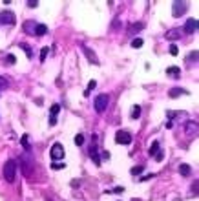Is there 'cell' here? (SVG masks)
Wrapping results in <instances>:
<instances>
[{"label":"cell","instance_id":"1","mask_svg":"<svg viewBox=\"0 0 199 201\" xmlns=\"http://www.w3.org/2000/svg\"><path fill=\"white\" fill-rule=\"evenodd\" d=\"M17 170H19L17 161H15V159H7L6 163H4V179L7 181V183H15Z\"/></svg>","mask_w":199,"mask_h":201},{"label":"cell","instance_id":"2","mask_svg":"<svg viewBox=\"0 0 199 201\" xmlns=\"http://www.w3.org/2000/svg\"><path fill=\"white\" fill-rule=\"evenodd\" d=\"M19 165H20V168H22V174H24L26 177H29L31 172H33V163H31L29 154H22V156H19Z\"/></svg>","mask_w":199,"mask_h":201},{"label":"cell","instance_id":"3","mask_svg":"<svg viewBox=\"0 0 199 201\" xmlns=\"http://www.w3.org/2000/svg\"><path fill=\"white\" fill-rule=\"evenodd\" d=\"M108 104H110V95H108V93H100V95H97V97L93 99V108H95L97 113L106 112Z\"/></svg>","mask_w":199,"mask_h":201},{"label":"cell","instance_id":"4","mask_svg":"<svg viewBox=\"0 0 199 201\" xmlns=\"http://www.w3.org/2000/svg\"><path fill=\"white\" fill-rule=\"evenodd\" d=\"M49 157H51V161H62V157H64V146H62L60 143H55V144L51 146Z\"/></svg>","mask_w":199,"mask_h":201},{"label":"cell","instance_id":"5","mask_svg":"<svg viewBox=\"0 0 199 201\" xmlns=\"http://www.w3.org/2000/svg\"><path fill=\"white\" fill-rule=\"evenodd\" d=\"M115 143L117 144H132V134L126 130H119L115 134Z\"/></svg>","mask_w":199,"mask_h":201},{"label":"cell","instance_id":"6","mask_svg":"<svg viewBox=\"0 0 199 201\" xmlns=\"http://www.w3.org/2000/svg\"><path fill=\"white\" fill-rule=\"evenodd\" d=\"M0 22H4V24H7V26H15L17 17H15L13 11H2V13H0Z\"/></svg>","mask_w":199,"mask_h":201},{"label":"cell","instance_id":"7","mask_svg":"<svg viewBox=\"0 0 199 201\" xmlns=\"http://www.w3.org/2000/svg\"><path fill=\"white\" fill-rule=\"evenodd\" d=\"M184 134H186V137H196L197 135V122L196 121H188L186 124H184Z\"/></svg>","mask_w":199,"mask_h":201},{"label":"cell","instance_id":"8","mask_svg":"<svg viewBox=\"0 0 199 201\" xmlns=\"http://www.w3.org/2000/svg\"><path fill=\"white\" fill-rule=\"evenodd\" d=\"M197 19H188L186 20V24H184V29H183V31H184V33H186V35H192V33H196V31H197Z\"/></svg>","mask_w":199,"mask_h":201},{"label":"cell","instance_id":"9","mask_svg":"<svg viewBox=\"0 0 199 201\" xmlns=\"http://www.w3.org/2000/svg\"><path fill=\"white\" fill-rule=\"evenodd\" d=\"M186 2H174L172 4V9H174V17H181L186 13Z\"/></svg>","mask_w":199,"mask_h":201},{"label":"cell","instance_id":"10","mask_svg":"<svg viewBox=\"0 0 199 201\" xmlns=\"http://www.w3.org/2000/svg\"><path fill=\"white\" fill-rule=\"evenodd\" d=\"M90 159L93 161L97 166H100V154H99V148H97L95 143H91V146H90Z\"/></svg>","mask_w":199,"mask_h":201},{"label":"cell","instance_id":"11","mask_svg":"<svg viewBox=\"0 0 199 201\" xmlns=\"http://www.w3.org/2000/svg\"><path fill=\"white\" fill-rule=\"evenodd\" d=\"M82 49H84V53H86V57H88V60H90V62H93L95 66L99 64V59H97V55H95V51H93V49H90L86 44H82Z\"/></svg>","mask_w":199,"mask_h":201},{"label":"cell","instance_id":"12","mask_svg":"<svg viewBox=\"0 0 199 201\" xmlns=\"http://www.w3.org/2000/svg\"><path fill=\"white\" fill-rule=\"evenodd\" d=\"M35 28H37V22H33V20H26L24 22V31L28 35H35Z\"/></svg>","mask_w":199,"mask_h":201},{"label":"cell","instance_id":"13","mask_svg":"<svg viewBox=\"0 0 199 201\" xmlns=\"http://www.w3.org/2000/svg\"><path fill=\"white\" fill-rule=\"evenodd\" d=\"M179 37H181L179 29H168V31L164 33V39L166 40H179Z\"/></svg>","mask_w":199,"mask_h":201},{"label":"cell","instance_id":"14","mask_svg":"<svg viewBox=\"0 0 199 201\" xmlns=\"http://www.w3.org/2000/svg\"><path fill=\"white\" fill-rule=\"evenodd\" d=\"M20 144H22V148L26 150V154L31 152V144H29V137H28V134H24V135L20 137Z\"/></svg>","mask_w":199,"mask_h":201},{"label":"cell","instance_id":"15","mask_svg":"<svg viewBox=\"0 0 199 201\" xmlns=\"http://www.w3.org/2000/svg\"><path fill=\"white\" fill-rule=\"evenodd\" d=\"M142 29H144V24H142V22H135V24H132V28L128 29V33L133 35V33H139V31H142Z\"/></svg>","mask_w":199,"mask_h":201},{"label":"cell","instance_id":"16","mask_svg":"<svg viewBox=\"0 0 199 201\" xmlns=\"http://www.w3.org/2000/svg\"><path fill=\"white\" fill-rule=\"evenodd\" d=\"M166 73L170 75V77H174V79H179V75H181V70L177 68V66H170L168 70H166Z\"/></svg>","mask_w":199,"mask_h":201},{"label":"cell","instance_id":"17","mask_svg":"<svg viewBox=\"0 0 199 201\" xmlns=\"http://www.w3.org/2000/svg\"><path fill=\"white\" fill-rule=\"evenodd\" d=\"M168 95L174 99V97H179V95H186V90H183V88H172L170 92H168Z\"/></svg>","mask_w":199,"mask_h":201},{"label":"cell","instance_id":"18","mask_svg":"<svg viewBox=\"0 0 199 201\" xmlns=\"http://www.w3.org/2000/svg\"><path fill=\"white\" fill-rule=\"evenodd\" d=\"M48 33V26H44V24H37V28H35V35L37 37H42V35H46Z\"/></svg>","mask_w":199,"mask_h":201},{"label":"cell","instance_id":"19","mask_svg":"<svg viewBox=\"0 0 199 201\" xmlns=\"http://www.w3.org/2000/svg\"><path fill=\"white\" fill-rule=\"evenodd\" d=\"M19 48H20V49H24V51H26V57H28V59H31V57H33V49H31V48H29L28 44H24V42H20V44H19Z\"/></svg>","mask_w":199,"mask_h":201},{"label":"cell","instance_id":"20","mask_svg":"<svg viewBox=\"0 0 199 201\" xmlns=\"http://www.w3.org/2000/svg\"><path fill=\"white\" fill-rule=\"evenodd\" d=\"M179 172L181 176H190L192 168H190V165H179Z\"/></svg>","mask_w":199,"mask_h":201},{"label":"cell","instance_id":"21","mask_svg":"<svg viewBox=\"0 0 199 201\" xmlns=\"http://www.w3.org/2000/svg\"><path fill=\"white\" fill-rule=\"evenodd\" d=\"M62 168H66V163L64 161H53L51 163V170H62Z\"/></svg>","mask_w":199,"mask_h":201},{"label":"cell","instance_id":"22","mask_svg":"<svg viewBox=\"0 0 199 201\" xmlns=\"http://www.w3.org/2000/svg\"><path fill=\"white\" fill-rule=\"evenodd\" d=\"M130 115H132V119H139L141 117V106L139 104H135V106L132 108V113H130Z\"/></svg>","mask_w":199,"mask_h":201},{"label":"cell","instance_id":"23","mask_svg":"<svg viewBox=\"0 0 199 201\" xmlns=\"http://www.w3.org/2000/svg\"><path fill=\"white\" fill-rule=\"evenodd\" d=\"M141 172H144V166L142 165H137V166H133L132 170H130V174L135 177V176H141Z\"/></svg>","mask_w":199,"mask_h":201},{"label":"cell","instance_id":"24","mask_svg":"<svg viewBox=\"0 0 199 201\" xmlns=\"http://www.w3.org/2000/svg\"><path fill=\"white\" fill-rule=\"evenodd\" d=\"M59 112H60V104H51V108H49V117H57Z\"/></svg>","mask_w":199,"mask_h":201},{"label":"cell","instance_id":"25","mask_svg":"<svg viewBox=\"0 0 199 201\" xmlns=\"http://www.w3.org/2000/svg\"><path fill=\"white\" fill-rule=\"evenodd\" d=\"M130 44H132V48H135V49H137V48H141V46L144 44V40L141 39V37H135V39H132V42H130Z\"/></svg>","mask_w":199,"mask_h":201},{"label":"cell","instance_id":"26","mask_svg":"<svg viewBox=\"0 0 199 201\" xmlns=\"http://www.w3.org/2000/svg\"><path fill=\"white\" fill-rule=\"evenodd\" d=\"M157 152H159V141H154L150 146V156H155Z\"/></svg>","mask_w":199,"mask_h":201},{"label":"cell","instance_id":"27","mask_svg":"<svg viewBox=\"0 0 199 201\" xmlns=\"http://www.w3.org/2000/svg\"><path fill=\"white\" fill-rule=\"evenodd\" d=\"M48 55H49V48H42L40 49V62H44L48 59Z\"/></svg>","mask_w":199,"mask_h":201},{"label":"cell","instance_id":"28","mask_svg":"<svg viewBox=\"0 0 199 201\" xmlns=\"http://www.w3.org/2000/svg\"><path fill=\"white\" fill-rule=\"evenodd\" d=\"M168 51H170V55H177L179 53V48H177V44H170V48H168Z\"/></svg>","mask_w":199,"mask_h":201},{"label":"cell","instance_id":"29","mask_svg":"<svg viewBox=\"0 0 199 201\" xmlns=\"http://www.w3.org/2000/svg\"><path fill=\"white\" fill-rule=\"evenodd\" d=\"M73 141H75V144H77V146H82V144H84V135H82V134H77Z\"/></svg>","mask_w":199,"mask_h":201},{"label":"cell","instance_id":"30","mask_svg":"<svg viewBox=\"0 0 199 201\" xmlns=\"http://www.w3.org/2000/svg\"><path fill=\"white\" fill-rule=\"evenodd\" d=\"M7 88H9V82H7V79L0 77V90H7Z\"/></svg>","mask_w":199,"mask_h":201},{"label":"cell","instance_id":"31","mask_svg":"<svg viewBox=\"0 0 199 201\" xmlns=\"http://www.w3.org/2000/svg\"><path fill=\"white\" fill-rule=\"evenodd\" d=\"M95 88H97V82H95V80H90V82H88V90H86V92L90 93V92H91V90H95Z\"/></svg>","mask_w":199,"mask_h":201},{"label":"cell","instance_id":"32","mask_svg":"<svg viewBox=\"0 0 199 201\" xmlns=\"http://www.w3.org/2000/svg\"><path fill=\"white\" fill-rule=\"evenodd\" d=\"M6 62H7V64H15V62H17V57H15V55H11V53H9V55H7V57H6Z\"/></svg>","mask_w":199,"mask_h":201},{"label":"cell","instance_id":"33","mask_svg":"<svg viewBox=\"0 0 199 201\" xmlns=\"http://www.w3.org/2000/svg\"><path fill=\"white\" fill-rule=\"evenodd\" d=\"M108 192H115V194H122V192H124V186H117V188H113V190H108Z\"/></svg>","mask_w":199,"mask_h":201},{"label":"cell","instance_id":"34","mask_svg":"<svg viewBox=\"0 0 199 201\" xmlns=\"http://www.w3.org/2000/svg\"><path fill=\"white\" fill-rule=\"evenodd\" d=\"M192 60H194V62L197 60V51H194V53H190V57H188V62H192Z\"/></svg>","mask_w":199,"mask_h":201},{"label":"cell","instance_id":"35","mask_svg":"<svg viewBox=\"0 0 199 201\" xmlns=\"http://www.w3.org/2000/svg\"><path fill=\"white\" fill-rule=\"evenodd\" d=\"M37 6H39L37 0H29V2H28V7H37Z\"/></svg>","mask_w":199,"mask_h":201},{"label":"cell","instance_id":"36","mask_svg":"<svg viewBox=\"0 0 199 201\" xmlns=\"http://www.w3.org/2000/svg\"><path fill=\"white\" fill-rule=\"evenodd\" d=\"M163 157H164V154H163V152H157V154H155V161H163Z\"/></svg>","mask_w":199,"mask_h":201},{"label":"cell","instance_id":"37","mask_svg":"<svg viewBox=\"0 0 199 201\" xmlns=\"http://www.w3.org/2000/svg\"><path fill=\"white\" fill-rule=\"evenodd\" d=\"M192 192H194V196H197V181H194V185H192Z\"/></svg>","mask_w":199,"mask_h":201},{"label":"cell","instance_id":"38","mask_svg":"<svg viewBox=\"0 0 199 201\" xmlns=\"http://www.w3.org/2000/svg\"><path fill=\"white\" fill-rule=\"evenodd\" d=\"M100 157H104V159H110V152H108V150H104V152L100 154Z\"/></svg>","mask_w":199,"mask_h":201},{"label":"cell","instance_id":"39","mask_svg":"<svg viewBox=\"0 0 199 201\" xmlns=\"http://www.w3.org/2000/svg\"><path fill=\"white\" fill-rule=\"evenodd\" d=\"M49 124L55 126V124H57V117H49Z\"/></svg>","mask_w":199,"mask_h":201},{"label":"cell","instance_id":"40","mask_svg":"<svg viewBox=\"0 0 199 201\" xmlns=\"http://www.w3.org/2000/svg\"><path fill=\"white\" fill-rule=\"evenodd\" d=\"M176 115H177V113H176V112H168V119H170V121L174 119V117H176Z\"/></svg>","mask_w":199,"mask_h":201},{"label":"cell","instance_id":"41","mask_svg":"<svg viewBox=\"0 0 199 201\" xmlns=\"http://www.w3.org/2000/svg\"><path fill=\"white\" fill-rule=\"evenodd\" d=\"M150 177H154V174H146V176H142L141 179H142V181H146V179H150Z\"/></svg>","mask_w":199,"mask_h":201}]
</instances>
